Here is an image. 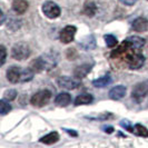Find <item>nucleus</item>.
Returning <instances> with one entry per match:
<instances>
[{
  "label": "nucleus",
  "instance_id": "6e6552de",
  "mask_svg": "<svg viewBox=\"0 0 148 148\" xmlns=\"http://www.w3.org/2000/svg\"><path fill=\"white\" fill-rule=\"evenodd\" d=\"M58 85H59L61 88H65V89H76L79 85L80 82L78 80H76L74 78L71 77H68V76H62L60 77L58 79Z\"/></svg>",
  "mask_w": 148,
  "mask_h": 148
},
{
  "label": "nucleus",
  "instance_id": "0eeeda50",
  "mask_svg": "<svg viewBox=\"0 0 148 148\" xmlns=\"http://www.w3.org/2000/svg\"><path fill=\"white\" fill-rule=\"evenodd\" d=\"M76 27L75 26H67L64 29L60 31V41L64 44H69L74 40L75 35H76Z\"/></svg>",
  "mask_w": 148,
  "mask_h": 148
},
{
  "label": "nucleus",
  "instance_id": "9d476101",
  "mask_svg": "<svg viewBox=\"0 0 148 148\" xmlns=\"http://www.w3.org/2000/svg\"><path fill=\"white\" fill-rule=\"evenodd\" d=\"M133 29L137 32H144L148 30V19L144 17L136 18L133 21Z\"/></svg>",
  "mask_w": 148,
  "mask_h": 148
},
{
  "label": "nucleus",
  "instance_id": "9b49d317",
  "mask_svg": "<svg viewBox=\"0 0 148 148\" xmlns=\"http://www.w3.org/2000/svg\"><path fill=\"white\" fill-rule=\"evenodd\" d=\"M125 95H126V87L123 85H118V86L110 89V91H109V97L114 100H119Z\"/></svg>",
  "mask_w": 148,
  "mask_h": 148
},
{
  "label": "nucleus",
  "instance_id": "2eb2a0df",
  "mask_svg": "<svg viewBox=\"0 0 148 148\" xmlns=\"http://www.w3.org/2000/svg\"><path fill=\"white\" fill-rule=\"evenodd\" d=\"M70 101H71V96L68 92H61L55 99V103L59 107H66L70 104Z\"/></svg>",
  "mask_w": 148,
  "mask_h": 148
},
{
  "label": "nucleus",
  "instance_id": "a878e982",
  "mask_svg": "<svg viewBox=\"0 0 148 148\" xmlns=\"http://www.w3.org/2000/svg\"><path fill=\"white\" fill-rule=\"evenodd\" d=\"M119 1L124 5H126V6H133L134 3L137 2V0H119Z\"/></svg>",
  "mask_w": 148,
  "mask_h": 148
},
{
  "label": "nucleus",
  "instance_id": "393cba45",
  "mask_svg": "<svg viewBox=\"0 0 148 148\" xmlns=\"http://www.w3.org/2000/svg\"><path fill=\"white\" fill-rule=\"evenodd\" d=\"M0 49H1V55H2L1 56V65H3L5 61H6V48L3 46H1Z\"/></svg>",
  "mask_w": 148,
  "mask_h": 148
},
{
  "label": "nucleus",
  "instance_id": "b1692460",
  "mask_svg": "<svg viewBox=\"0 0 148 148\" xmlns=\"http://www.w3.org/2000/svg\"><path fill=\"white\" fill-rule=\"evenodd\" d=\"M16 97H17V91L14 90V89L8 90V91H6V94H5V99H7L8 101L14 100Z\"/></svg>",
  "mask_w": 148,
  "mask_h": 148
},
{
  "label": "nucleus",
  "instance_id": "6ab92c4d",
  "mask_svg": "<svg viewBox=\"0 0 148 148\" xmlns=\"http://www.w3.org/2000/svg\"><path fill=\"white\" fill-rule=\"evenodd\" d=\"M94 100L92 96L90 94H82L76 98L75 100V105L76 106H79V105H89L91 101Z\"/></svg>",
  "mask_w": 148,
  "mask_h": 148
},
{
  "label": "nucleus",
  "instance_id": "aec40b11",
  "mask_svg": "<svg viewBox=\"0 0 148 148\" xmlns=\"http://www.w3.org/2000/svg\"><path fill=\"white\" fill-rule=\"evenodd\" d=\"M80 46L85 49H92L95 48L96 46V40H95V37L94 36H88L86 37L82 42H80Z\"/></svg>",
  "mask_w": 148,
  "mask_h": 148
},
{
  "label": "nucleus",
  "instance_id": "f8f14e48",
  "mask_svg": "<svg viewBox=\"0 0 148 148\" xmlns=\"http://www.w3.org/2000/svg\"><path fill=\"white\" fill-rule=\"evenodd\" d=\"M91 67H92V65H89V64H82L80 66L76 67L74 71L75 77L77 79H82L84 77H86L89 71L91 70Z\"/></svg>",
  "mask_w": 148,
  "mask_h": 148
},
{
  "label": "nucleus",
  "instance_id": "f3484780",
  "mask_svg": "<svg viewBox=\"0 0 148 148\" xmlns=\"http://www.w3.org/2000/svg\"><path fill=\"white\" fill-rule=\"evenodd\" d=\"M58 140H59V135H58V133H56V132L47 134L42 138H40V143L46 144V145H52V144L57 143Z\"/></svg>",
  "mask_w": 148,
  "mask_h": 148
},
{
  "label": "nucleus",
  "instance_id": "ddd939ff",
  "mask_svg": "<svg viewBox=\"0 0 148 148\" xmlns=\"http://www.w3.org/2000/svg\"><path fill=\"white\" fill-rule=\"evenodd\" d=\"M12 8L16 14L23 15L28 9V1L27 0H12Z\"/></svg>",
  "mask_w": 148,
  "mask_h": 148
},
{
  "label": "nucleus",
  "instance_id": "f257e3e1",
  "mask_svg": "<svg viewBox=\"0 0 148 148\" xmlns=\"http://www.w3.org/2000/svg\"><path fill=\"white\" fill-rule=\"evenodd\" d=\"M57 61H58V55L56 52H48L34 60L30 65V68L35 73H41L42 70H49L53 68L57 65Z\"/></svg>",
  "mask_w": 148,
  "mask_h": 148
},
{
  "label": "nucleus",
  "instance_id": "7ed1b4c3",
  "mask_svg": "<svg viewBox=\"0 0 148 148\" xmlns=\"http://www.w3.org/2000/svg\"><path fill=\"white\" fill-rule=\"evenodd\" d=\"M120 126L123 128H125L126 130H128L129 133L135 134L137 136H140V137H148V130L146 127H144L140 124H137L135 126H132V124L128 121V120H121L120 121Z\"/></svg>",
  "mask_w": 148,
  "mask_h": 148
},
{
  "label": "nucleus",
  "instance_id": "4be33fe9",
  "mask_svg": "<svg viewBox=\"0 0 148 148\" xmlns=\"http://www.w3.org/2000/svg\"><path fill=\"white\" fill-rule=\"evenodd\" d=\"M11 110V106L9 104L7 99H2L0 101V111H1V115H6L9 111Z\"/></svg>",
  "mask_w": 148,
  "mask_h": 148
},
{
  "label": "nucleus",
  "instance_id": "5701e85b",
  "mask_svg": "<svg viewBox=\"0 0 148 148\" xmlns=\"http://www.w3.org/2000/svg\"><path fill=\"white\" fill-rule=\"evenodd\" d=\"M105 41H106V45H107V47H115L116 45L118 44V41H117V38L115 37V36H112V35H106L105 36Z\"/></svg>",
  "mask_w": 148,
  "mask_h": 148
},
{
  "label": "nucleus",
  "instance_id": "f03ea898",
  "mask_svg": "<svg viewBox=\"0 0 148 148\" xmlns=\"http://www.w3.org/2000/svg\"><path fill=\"white\" fill-rule=\"evenodd\" d=\"M50 98H51V92L49 90L45 89V90H40V91L36 92L34 96L31 97L30 103L35 107H42V106L49 103Z\"/></svg>",
  "mask_w": 148,
  "mask_h": 148
},
{
  "label": "nucleus",
  "instance_id": "39448f33",
  "mask_svg": "<svg viewBox=\"0 0 148 148\" xmlns=\"http://www.w3.org/2000/svg\"><path fill=\"white\" fill-rule=\"evenodd\" d=\"M147 94H148V80L147 82H138L134 87L133 91H132V96H133V98L137 103L141 101Z\"/></svg>",
  "mask_w": 148,
  "mask_h": 148
},
{
  "label": "nucleus",
  "instance_id": "20e7f679",
  "mask_svg": "<svg viewBox=\"0 0 148 148\" xmlns=\"http://www.w3.org/2000/svg\"><path fill=\"white\" fill-rule=\"evenodd\" d=\"M12 57L17 60H23L27 59L30 56V49L27 45L25 44H17L12 47L11 50Z\"/></svg>",
  "mask_w": 148,
  "mask_h": 148
},
{
  "label": "nucleus",
  "instance_id": "a211bd4d",
  "mask_svg": "<svg viewBox=\"0 0 148 148\" xmlns=\"http://www.w3.org/2000/svg\"><path fill=\"white\" fill-rule=\"evenodd\" d=\"M111 82V77L109 75H105L103 77L98 78L96 80L92 82V85L97 87V88H103V87H106L107 85H109Z\"/></svg>",
  "mask_w": 148,
  "mask_h": 148
},
{
  "label": "nucleus",
  "instance_id": "bb28decb",
  "mask_svg": "<svg viewBox=\"0 0 148 148\" xmlns=\"http://www.w3.org/2000/svg\"><path fill=\"white\" fill-rule=\"evenodd\" d=\"M104 129H105V132H106V133H112V130H114V128H112V127H110V126H105L104 127Z\"/></svg>",
  "mask_w": 148,
  "mask_h": 148
},
{
  "label": "nucleus",
  "instance_id": "dca6fc26",
  "mask_svg": "<svg viewBox=\"0 0 148 148\" xmlns=\"http://www.w3.org/2000/svg\"><path fill=\"white\" fill-rule=\"evenodd\" d=\"M97 11V6L94 1H87L85 2L84 5V9H82V12L88 17H94L96 15Z\"/></svg>",
  "mask_w": 148,
  "mask_h": 148
},
{
  "label": "nucleus",
  "instance_id": "1a4fd4ad",
  "mask_svg": "<svg viewBox=\"0 0 148 148\" xmlns=\"http://www.w3.org/2000/svg\"><path fill=\"white\" fill-rule=\"evenodd\" d=\"M21 69L19 67L12 66L10 67L7 70V78L8 80L12 84H16V82H20L21 79Z\"/></svg>",
  "mask_w": 148,
  "mask_h": 148
},
{
  "label": "nucleus",
  "instance_id": "423d86ee",
  "mask_svg": "<svg viewBox=\"0 0 148 148\" xmlns=\"http://www.w3.org/2000/svg\"><path fill=\"white\" fill-rule=\"evenodd\" d=\"M42 11L44 14L48 18L50 19H55V18H58L60 16V8L52 1H47L45 2L44 6H42Z\"/></svg>",
  "mask_w": 148,
  "mask_h": 148
},
{
  "label": "nucleus",
  "instance_id": "412c9836",
  "mask_svg": "<svg viewBox=\"0 0 148 148\" xmlns=\"http://www.w3.org/2000/svg\"><path fill=\"white\" fill-rule=\"evenodd\" d=\"M34 74L35 71L31 69V68H26L21 71V79L20 82H30L32 78H34Z\"/></svg>",
  "mask_w": 148,
  "mask_h": 148
},
{
  "label": "nucleus",
  "instance_id": "4468645a",
  "mask_svg": "<svg viewBox=\"0 0 148 148\" xmlns=\"http://www.w3.org/2000/svg\"><path fill=\"white\" fill-rule=\"evenodd\" d=\"M126 41L129 44V46L134 48V49H137L139 50L140 48H143V46L145 45V39L140 38L138 36H132V37H128L126 39Z\"/></svg>",
  "mask_w": 148,
  "mask_h": 148
},
{
  "label": "nucleus",
  "instance_id": "cd10ccee",
  "mask_svg": "<svg viewBox=\"0 0 148 148\" xmlns=\"http://www.w3.org/2000/svg\"><path fill=\"white\" fill-rule=\"evenodd\" d=\"M66 132L68 134H70V135H73V136H77V133H75V132H71V130H69V129H66Z\"/></svg>",
  "mask_w": 148,
  "mask_h": 148
}]
</instances>
